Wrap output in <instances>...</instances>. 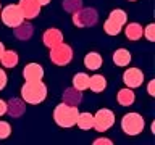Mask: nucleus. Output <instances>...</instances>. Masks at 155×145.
Returning <instances> with one entry per match:
<instances>
[{
	"label": "nucleus",
	"instance_id": "nucleus-27",
	"mask_svg": "<svg viewBox=\"0 0 155 145\" xmlns=\"http://www.w3.org/2000/svg\"><path fill=\"white\" fill-rule=\"evenodd\" d=\"M7 81H8L7 72H5L3 69H0V90L5 89V85H7Z\"/></svg>",
	"mask_w": 155,
	"mask_h": 145
},
{
	"label": "nucleus",
	"instance_id": "nucleus-5",
	"mask_svg": "<svg viewBox=\"0 0 155 145\" xmlns=\"http://www.w3.org/2000/svg\"><path fill=\"white\" fill-rule=\"evenodd\" d=\"M0 16H2L3 24L8 27H18L24 21V16H23L19 5H12V3L7 5L5 8L0 10Z\"/></svg>",
	"mask_w": 155,
	"mask_h": 145
},
{
	"label": "nucleus",
	"instance_id": "nucleus-13",
	"mask_svg": "<svg viewBox=\"0 0 155 145\" xmlns=\"http://www.w3.org/2000/svg\"><path fill=\"white\" fill-rule=\"evenodd\" d=\"M63 100H65V103H68V105L78 106L82 100V94H81V90H76L74 87H70V89H66L65 94H63Z\"/></svg>",
	"mask_w": 155,
	"mask_h": 145
},
{
	"label": "nucleus",
	"instance_id": "nucleus-22",
	"mask_svg": "<svg viewBox=\"0 0 155 145\" xmlns=\"http://www.w3.org/2000/svg\"><path fill=\"white\" fill-rule=\"evenodd\" d=\"M73 87L76 90H86L89 89V76L84 74V72H78V74L73 77Z\"/></svg>",
	"mask_w": 155,
	"mask_h": 145
},
{
	"label": "nucleus",
	"instance_id": "nucleus-8",
	"mask_svg": "<svg viewBox=\"0 0 155 145\" xmlns=\"http://www.w3.org/2000/svg\"><path fill=\"white\" fill-rule=\"evenodd\" d=\"M73 23L78 27H89L97 23V11L94 8H79L73 13Z\"/></svg>",
	"mask_w": 155,
	"mask_h": 145
},
{
	"label": "nucleus",
	"instance_id": "nucleus-26",
	"mask_svg": "<svg viewBox=\"0 0 155 145\" xmlns=\"http://www.w3.org/2000/svg\"><path fill=\"white\" fill-rule=\"evenodd\" d=\"M142 34L147 37V40L153 42V40H155V24H149V26L142 31Z\"/></svg>",
	"mask_w": 155,
	"mask_h": 145
},
{
	"label": "nucleus",
	"instance_id": "nucleus-9",
	"mask_svg": "<svg viewBox=\"0 0 155 145\" xmlns=\"http://www.w3.org/2000/svg\"><path fill=\"white\" fill-rule=\"evenodd\" d=\"M123 82L126 87L129 89H136V87H140L144 82V72L139 69V68H129V69L124 71L123 74Z\"/></svg>",
	"mask_w": 155,
	"mask_h": 145
},
{
	"label": "nucleus",
	"instance_id": "nucleus-1",
	"mask_svg": "<svg viewBox=\"0 0 155 145\" xmlns=\"http://www.w3.org/2000/svg\"><path fill=\"white\" fill-rule=\"evenodd\" d=\"M47 97V85L42 81H26L21 87V98L24 103L39 105Z\"/></svg>",
	"mask_w": 155,
	"mask_h": 145
},
{
	"label": "nucleus",
	"instance_id": "nucleus-29",
	"mask_svg": "<svg viewBox=\"0 0 155 145\" xmlns=\"http://www.w3.org/2000/svg\"><path fill=\"white\" fill-rule=\"evenodd\" d=\"M147 92H149V95H155V81H150L149 82V87H147Z\"/></svg>",
	"mask_w": 155,
	"mask_h": 145
},
{
	"label": "nucleus",
	"instance_id": "nucleus-11",
	"mask_svg": "<svg viewBox=\"0 0 155 145\" xmlns=\"http://www.w3.org/2000/svg\"><path fill=\"white\" fill-rule=\"evenodd\" d=\"M23 76L26 81H42L44 77V68L39 63H29L24 66Z\"/></svg>",
	"mask_w": 155,
	"mask_h": 145
},
{
	"label": "nucleus",
	"instance_id": "nucleus-6",
	"mask_svg": "<svg viewBox=\"0 0 155 145\" xmlns=\"http://www.w3.org/2000/svg\"><path fill=\"white\" fill-rule=\"evenodd\" d=\"M50 60L57 66H65L73 60V48L68 44H58L50 48Z\"/></svg>",
	"mask_w": 155,
	"mask_h": 145
},
{
	"label": "nucleus",
	"instance_id": "nucleus-32",
	"mask_svg": "<svg viewBox=\"0 0 155 145\" xmlns=\"http://www.w3.org/2000/svg\"><path fill=\"white\" fill-rule=\"evenodd\" d=\"M3 50H5V47H3V44L0 42V58H2V53H3Z\"/></svg>",
	"mask_w": 155,
	"mask_h": 145
},
{
	"label": "nucleus",
	"instance_id": "nucleus-34",
	"mask_svg": "<svg viewBox=\"0 0 155 145\" xmlns=\"http://www.w3.org/2000/svg\"><path fill=\"white\" fill-rule=\"evenodd\" d=\"M0 10H2V5H0Z\"/></svg>",
	"mask_w": 155,
	"mask_h": 145
},
{
	"label": "nucleus",
	"instance_id": "nucleus-24",
	"mask_svg": "<svg viewBox=\"0 0 155 145\" xmlns=\"http://www.w3.org/2000/svg\"><path fill=\"white\" fill-rule=\"evenodd\" d=\"M63 7H65L66 11L74 13V11H78V10L82 7V2L81 0H65V2H63Z\"/></svg>",
	"mask_w": 155,
	"mask_h": 145
},
{
	"label": "nucleus",
	"instance_id": "nucleus-28",
	"mask_svg": "<svg viewBox=\"0 0 155 145\" xmlns=\"http://www.w3.org/2000/svg\"><path fill=\"white\" fill-rule=\"evenodd\" d=\"M7 110H8V105L5 103L3 100H0V116L7 114Z\"/></svg>",
	"mask_w": 155,
	"mask_h": 145
},
{
	"label": "nucleus",
	"instance_id": "nucleus-25",
	"mask_svg": "<svg viewBox=\"0 0 155 145\" xmlns=\"http://www.w3.org/2000/svg\"><path fill=\"white\" fill-rule=\"evenodd\" d=\"M10 134H12V126L7 121H0V140L7 139Z\"/></svg>",
	"mask_w": 155,
	"mask_h": 145
},
{
	"label": "nucleus",
	"instance_id": "nucleus-20",
	"mask_svg": "<svg viewBox=\"0 0 155 145\" xmlns=\"http://www.w3.org/2000/svg\"><path fill=\"white\" fill-rule=\"evenodd\" d=\"M78 127L82 130H89L94 127V116L91 113H79L78 114V121H76Z\"/></svg>",
	"mask_w": 155,
	"mask_h": 145
},
{
	"label": "nucleus",
	"instance_id": "nucleus-30",
	"mask_svg": "<svg viewBox=\"0 0 155 145\" xmlns=\"http://www.w3.org/2000/svg\"><path fill=\"white\" fill-rule=\"evenodd\" d=\"M94 143H95V145H99V143H107V145H110L111 142H110V140H107V139H99V140H95Z\"/></svg>",
	"mask_w": 155,
	"mask_h": 145
},
{
	"label": "nucleus",
	"instance_id": "nucleus-16",
	"mask_svg": "<svg viewBox=\"0 0 155 145\" xmlns=\"http://www.w3.org/2000/svg\"><path fill=\"white\" fill-rule=\"evenodd\" d=\"M89 89L95 94H100L107 89V79L100 74H94L92 77H89Z\"/></svg>",
	"mask_w": 155,
	"mask_h": 145
},
{
	"label": "nucleus",
	"instance_id": "nucleus-4",
	"mask_svg": "<svg viewBox=\"0 0 155 145\" xmlns=\"http://www.w3.org/2000/svg\"><path fill=\"white\" fill-rule=\"evenodd\" d=\"M126 19H128V16H126V13L123 10H120V8L113 10V11L110 13V16L107 18L105 24H104V31L108 34V36H116V34H120V31L123 29Z\"/></svg>",
	"mask_w": 155,
	"mask_h": 145
},
{
	"label": "nucleus",
	"instance_id": "nucleus-19",
	"mask_svg": "<svg viewBox=\"0 0 155 145\" xmlns=\"http://www.w3.org/2000/svg\"><path fill=\"white\" fill-rule=\"evenodd\" d=\"M7 105H8L7 113H10L13 118H19V116L24 113V102L23 100L12 98V100H10V103H7Z\"/></svg>",
	"mask_w": 155,
	"mask_h": 145
},
{
	"label": "nucleus",
	"instance_id": "nucleus-23",
	"mask_svg": "<svg viewBox=\"0 0 155 145\" xmlns=\"http://www.w3.org/2000/svg\"><path fill=\"white\" fill-rule=\"evenodd\" d=\"M15 29H16V37L19 39V40H28V39L32 36V26L31 24H24L23 23Z\"/></svg>",
	"mask_w": 155,
	"mask_h": 145
},
{
	"label": "nucleus",
	"instance_id": "nucleus-15",
	"mask_svg": "<svg viewBox=\"0 0 155 145\" xmlns=\"http://www.w3.org/2000/svg\"><path fill=\"white\" fill-rule=\"evenodd\" d=\"M84 66L91 71H97L102 66V56L97 52H91L84 56Z\"/></svg>",
	"mask_w": 155,
	"mask_h": 145
},
{
	"label": "nucleus",
	"instance_id": "nucleus-3",
	"mask_svg": "<svg viewBox=\"0 0 155 145\" xmlns=\"http://www.w3.org/2000/svg\"><path fill=\"white\" fill-rule=\"evenodd\" d=\"M145 121L139 113H128L121 119V129L128 135H137L144 130Z\"/></svg>",
	"mask_w": 155,
	"mask_h": 145
},
{
	"label": "nucleus",
	"instance_id": "nucleus-2",
	"mask_svg": "<svg viewBox=\"0 0 155 145\" xmlns=\"http://www.w3.org/2000/svg\"><path fill=\"white\" fill-rule=\"evenodd\" d=\"M78 106H73V105H68V103H60L55 106L53 110V119L55 123L60 126V127H73L76 126V121H78Z\"/></svg>",
	"mask_w": 155,
	"mask_h": 145
},
{
	"label": "nucleus",
	"instance_id": "nucleus-10",
	"mask_svg": "<svg viewBox=\"0 0 155 145\" xmlns=\"http://www.w3.org/2000/svg\"><path fill=\"white\" fill-rule=\"evenodd\" d=\"M18 5L23 11V16L26 19L36 18L39 14V11H41V5H39L36 0H19Z\"/></svg>",
	"mask_w": 155,
	"mask_h": 145
},
{
	"label": "nucleus",
	"instance_id": "nucleus-7",
	"mask_svg": "<svg viewBox=\"0 0 155 145\" xmlns=\"http://www.w3.org/2000/svg\"><path fill=\"white\" fill-rule=\"evenodd\" d=\"M115 124V113L108 108H100L94 116V129L97 132H105Z\"/></svg>",
	"mask_w": 155,
	"mask_h": 145
},
{
	"label": "nucleus",
	"instance_id": "nucleus-14",
	"mask_svg": "<svg viewBox=\"0 0 155 145\" xmlns=\"http://www.w3.org/2000/svg\"><path fill=\"white\" fill-rule=\"evenodd\" d=\"M131 60H133V56H131L129 50H126V48H118L113 53V63L116 66H128Z\"/></svg>",
	"mask_w": 155,
	"mask_h": 145
},
{
	"label": "nucleus",
	"instance_id": "nucleus-21",
	"mask_svg": "<svg viewBox=\"0 0 155 145\" xmlns=\"http://www.w3.org/2000/svg\"><path fill=\"white\" fill-rule=\"evenodd\" d=\"M0 61H2V65L5 68H15L18 65V53L13 50H3Z\"/></svg>",
	"mask_w": 155,
	"mask_h": 145
},
{
	"label": "nucleus",
	"instance_id": "nucleus-18",
	"mask_svg": "<svg viewBox=\"0 0 155 145\" xmlns=\"http://www.w3.org/2000/svg\"><path fill=\"white\" fill-rule=\"evenodd\" d=\"M134 100H136V95H134V92L131 90L129 87L121 89V90L118 92V103H120L121 106H129V105H133Z\"/></svg>",
	"mask_w": 155,
	"mask_h": 145
},
{
	"label": "nucleus",
	"instance_id": "nucleus-12",
	"mask_svg": "<svg viewBox=\"0 0 155 145\" xmlns=\"http://www.w3.org/2000/svg\"><path fill=\"white\" fill-rule=\"evenodd\" d=\"M42 39H44V44H45L48 48H52V47H55V45L63 42V34H61L60 29L52 27V29H47V31L44 32Z\"/></svg>",
	"mask_w": 155,
	"mask_h": 145
},
{
	"label": "nucleus",
	"instance_id": "nucleus-17",
	"mask_svg": "<svg viewBox=\"0 0 155 145\" xmlns=\"http://www.w3.org/2000/svg\"><path fill=\"white\" fill-rule=\"evenodd\" d=\"M142 26L137 23H129L128 26H126L124 29V34H126V37L129 39V40H139L140 37H142Z\"/></svg>",
	"mask_w": 155,
	"mask_h": 145
},
{
	"label": "nucleus",
	"instance_id": "nucleus-33",
	"mask_svg": "<svg viewBox=\"0 0 155 145\" xmlns=\"http://www.w3.org/2000/svg\"><path fill=\"white\" fill-rule=\"evenodd\" d=\"M129 2H136V0H129Z\"/></svg>",
	"mask_w": 155,
	"mask_h": 145
},
{
	"label": "nucleus",
	"instance_id": "nucleus-31",
	"mask_svg": "<svg viewBox=\"0 0 155 145\" xmlns=\"http://www.w3.org/2000/svg\"><path fill=\"white\" fill-rule=\"evenodd\" d=\"M36 2L41 5V7H44V5H47V3H50V0H36Z\"/></svg>",
	"mask_w": 155,
	"mask_h": 145
}]
</instances>
